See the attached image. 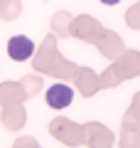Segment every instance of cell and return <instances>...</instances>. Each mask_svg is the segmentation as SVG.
Listing matches in <instances>:
<instances>
[{
    "instance_id": "6da1fadb",
    "label": "cell",
    "mask_w": 140,
    "mask_h": 148,
    "mask_svg": "<svg viewBox=\"0 0 140 148\" xmlns=\"http://www.w3.org/2000/svg\"><path fill=\"white\" fill-rule=\"evenodd\" d=\"M32 52H35V42H32L30 37H25V35L10 37V42H7V54H10V59H15V62H27V59L32 57Z\"/></svg>"
},
{
    "instance_id": "7a4b0ae2",
    "label": "cell",
    "mask_w": 140,
    "mask_h": 148,
    "mask_svg": "<svg viewBox=\"0 0 140 148\" xmlns=\"http://www.w3.org/2000/svg\"><path fill=\"white\" fill-rule=\"evenodd\" d=\"M44 99H47V104L52 106V109H64V106L71 104L74 91H71V86H69V84H54V86L47 89Z\"/></svg>"
},
{
    "instance_id": "3957f363",
    "label": "cell",
    "mask_w": 140,
    "mask_h": 148,
    "mask_svg": "<svg viewBox=\"0 0 140 148\" xmlns=\"http://www.w3.org/2000/svg\"><path fill=\"white\" fill-rule=\"evenodd\" d=\"M103 5H116V3H120V0H101Z\"/></svg>"
}]
</instances>
